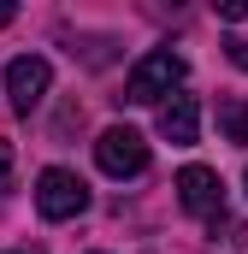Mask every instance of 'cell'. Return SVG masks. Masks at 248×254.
I'll list each match as a JSON object with an SVG mask.
<instances>
[{
  "label": "cell",
  "mask_w": 248,
  "mask_h": 254,
  "mask_svg": "<svg viewBox=\"0 0 248 254\" xmlns=\"http://www.w3.org/2000/svg\"><path fill=\"white\" fill-rule=\"evenodd\" d=\"M184 54H172V48H154L148 60H136V71L124 77V101L130 107H154V101H166L178 83H184Z\"/></svg>",
  "instance_id": "obj_1"
},
{
  "label": "cell",
  "mask_w": 248,
  "mask_h": 254,
  "mask_svg": "<svg viewBox=\"0 0 248 254\" xmlns=\"http://www.w3.org/2000/svg\"><path fill=\"white\" fill-rule=\"evenodd\" d=\"M83 207H89V184H83L77 172L48 166V172L36 178V213H42V219H54V225H60V219H77Z\"/></svg>",
  "instance_id": "obj_2"
},
{
  "label": "cell",
  "mask_w": 248,
  "mask_h": 254,
  "mask_svg": "<svg viewBox=\"0 0 248 254\" xmlns=\"http://www.w3.org/2000/svg\"><path fill=\"white\" fill-rule=\"evenodd\" d=\"M95 160H101L107 178H142V172H148V142H142V130L113 125V130H101Z\"/></svg>",
  "instance_id": "obj_3"
},
{
  "label": "cell",
  "mask_w": 248,
  "mask_h": 254,
  "mask_svg": "<svg viewBox=\"0 0 248 254\" xmlns=\"http://www.w3.org/2000/svg\"><path fill=\"white\" fill-rule=\"evenodd\" d=\"M48 83H54V65L42 54H18L6 65V101H12V113H36L48 101Z\"/></svg>",
  "instance_id": "obj_4"
},
{
  "label": "cell",
  "mask_w": 248,
  "mask_h": 254,
  "mask_svg": "<svg viewBox=\"0 0 248 254\" xmlns=\"http://www.w3.org/2000/svg\"><path fill=\"white\" fill-rule=\"evenodd\" d=\"M178 201H184V213L219 219V213H225V184H219V172H213V166H184V172H178Z\"/></svg>",
  "instance_id": "obj_5"
},
{
  "label": "cell",
  "mask_w": 248,
  "mask_h": 254,
  "mask_svg": "<svg viewBox=\"0 0 248 254\" xmlns=\"http://www.w3.org/2000/svg\"><path fill=\"white\" fill-rule=\"evenodd\" d=\"M195 130H201V107H195V95H172V101L160 107V136H166L172 148H189Z\"/></svg>",
  "instance_id": "obj_6"
},
{
  "label": "cell",
  "mask_w": 248,
  "mask_h": 254,
  "mask_svg": "<svg viewBox=\"0 0 248 254\" xmlns=\"http://www.w3.org/2000/svg\"><path fill=\"white\" fill-rule=\"evenodd\" d=\"M219 136L231 148H248V101H219Z\"/></svg>",
  "instance_id": "obj_7"
},
{
  "label": "cell",
  "mask_w": 248,
  "mask_h": 254,
  "mask_svg": "<svg viewBox=\"0 0 248 254\" xmlns=\"http://www.w3.org/2000/svg\"><path fill=\"white\" fill-rule=\"evenodd\" d=\"M219 18H225V24H243V18H248V0H219Z\"/></svg>",
  "instance_id": "obj_8"
},
{
  "label": "cell",
  "mask_w": 248,
  "mask_h": 254,
  "mask_svg": "<svg viewBox=\"0 0 248 254\" xmlns=\"http://www.w3.org/2000/svg\"><path fill=\"white\" fill-rule=\"evenodd\" d=\"M225 54H231V65H243V71H248V42H225Z\"/></svg>",
  "instance_id": "obj_9"
},
{
  "label": "cell",
  "mask_w": 248,
  "mask_h": 254,
  "mask_svg": "<svg viewBox=\"0 0 248 254\" xmlns=\"http://www.w3.org/2000/svg\"><path fill=\"white\" fill-rule=\"evenodd\" d=\"M6 172H12V148L0 142V178H6Z\"/></svg>",
  "instance_id": "obj_10"
},
{
  "label": "cell",
  "mask_w": 248,
  "mask_h": 254,
  "mask_svg": "<svg viewBox=\"0 0 248 254\" xmlns=\"http://www.w3.org/2000/svg\"><path fill=\"white\" fill-rule=\"evenodd\" d=\"M6 24H12V6H0V30H6Z\"/></svg>",
  "instance_id": "obj_11"
},
{
  "label": "cell",
  "mask_w": 248,
  "mask_h": 254,
  "mask_svg": "<svg viewBox=\"0 0 248 254\" xmlns=\"http://www.w3.org/2000/svg\"><path fill=\"white\" fill-rule=\"evenodd\" d=\"M18 254H36V249H18Z\"/></svg>",
  "instance_id": "obj_12"
},
{
  "label": "cell",
  "mask_w": 248,
  "mask_h": 254,
  "mask_svg": "<svg viewBox=\"0 0 248 254\" xmlns=\"http://www.w3.org/2000/svg\"><path fill=\"white\" fill-rule=\"evenodd\" d=\"M243 184H248V178H243Z\"/></svg>",
  "instance_id": "obj_13"
}]
</instances>
